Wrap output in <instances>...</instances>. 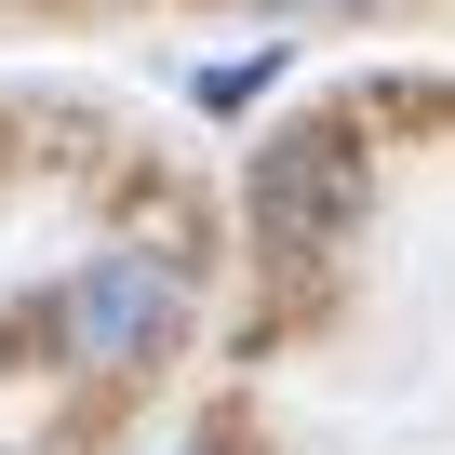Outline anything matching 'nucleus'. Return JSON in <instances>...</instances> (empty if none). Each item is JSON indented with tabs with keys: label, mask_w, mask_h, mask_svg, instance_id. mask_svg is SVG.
<instances>
[{
	"label": "nucleus",
	"mask_w": 455,
	"mask_h": 455,
	"mask_svg": "<svg viewBox=\"0 0 455 455\" xmlns=\"http://www.w3.org/2000/svg\"><path fill=\"white\" fill-rule=\"evenodd\" d=\"M362 214V134L348 121H308V134H268L255 148V228L268 242H335V228Z\"/></svg>",
	"instance_id": "obj_2"
},
{
	"label": "nucleus",
	"mask_w": 455,
	"mask_h": 455,
	"mask_svg": "<svg viewBox=\"0 0 455 455\" xmlns=\"http://www.w3.org/2000/svg\"><path fill=\"white\" fill-rule=\"evenodd\" d=\"M174 322H188V268H174V255H94V268L54 295V348H68V362H94V375L161 362V348H174Z\"/></svg>",
	"instance_id": "obj_1"
},
{
	"label": "nucleus",
	"mask_w": 455,
	"mask_h": 455,
	"mask_svg": "<svg viewBox=\"0 0 455 455\" xmlns=\"http://www.w3.org/2000/svg\"><path fill=\"white\" fill-rule=\"evenodd\" d=\"M295 14H335V0H295Z\"/></svg>",
	"instance_id": "obj_3"
}]
</instances>
